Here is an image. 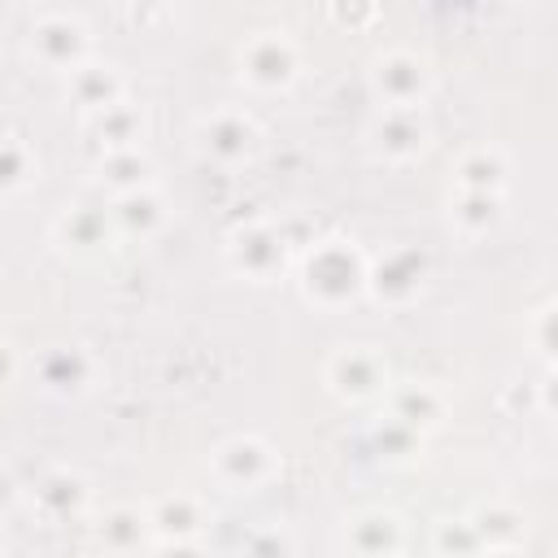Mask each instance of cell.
I'll use <instances>...</instances> for the list:
<instances>
[{"mask_svg":"<svg viewBox=\"0 0 558 558\" xmlns=\"http://www.w3.org/2000/svg\"><path fill=\"white\" fill-rule=\"evenodd\" d=\"M358 289V266H354V253L332 244L324 249L315 262H310V293H319L324 302H341Z\"/></svg>","mask_w":558,"mask_h":558,"instance_id":"obj_1","label":"cell"},{"mask_svg":"<svg viewBox=\"0 0 558 558\" xmlns=\"http://www.w3.org/2000/svg\"><path fill=\"white\" fill-rule=\"evenodd\" d=\"M293 49L279 40V36H262L257 45H249V53H244V71H249V79L253 84H266V88H275V84H289L293 79Z\"/></svg>","mask_w":558,"mask_h":558,"instance_id":"obj_2","label":"cell"},{"mask_svg":"<svg viewBox=\"0 0 558 558\" xmlns=\"http://www.w3.org/2000/svg\"><path fill=\"white\" fill-rule=\"evenodd\" d=\"M218 471L231 484H257L270 471V454L257 441H236V445L218 449Z\"/></svg>","mask_w":558,"mask_h":558,"instance_id":"obj_3","label":"cell"},{"mask_svg":"<svg viewBox=\"0 0 558 558\" xmlns=\"http://www.w3.org/2000/svg\"><path fill=\"white\" fill-rule=\"evenodd\" d=\"M36 49H40L45 62L71 66V62L84 53V31H79L75 23H66V18H49V23L36 31Z\"/></svg>","mask_w":558,"mask_h":558,"instance_id":"obj_4","label":"cell"},{"mask_svg":"<svg viewBox=\"0 0 558 558\" xmlns=\"http://www.w3.org/2000/svg\"><path fill=\"white\" fill-rule=\"evenodd\" d=\"M380 92H389V101H415L423 92V62L415 58H389L376 71Z\"/></svg>","mask_w":558,"mask_h":558,"instance_id":"obj_5","label":"cell"},{"mask_svg":"<svg viewBox=\"0 0 558 558\" xmlns=\"http://www.w3.org/2000/svg\"><path fill=\"white\" fill-rule=\"evenodd\" d=\"M332 380L341 384V393L363 397V393H371V389L380 384V363H376L371 354H363V350H350V354H341V358H337Z\"/></svg>","mask_w":558,"mask_h":558,"instance_id":"obj_6","label":"cell"},{"mask_svg":"<svg viewBox=\"0 0 558 558\" xmlns=\"http://www.w3.org/2000/svg\"><path fill=\"white\" fill-rule=\"evenodd\" d=\"M354 549H397L402 545V528H397V519L393 515H371V519H358L354 523Z\"/></svg>","mask_w":558,"mask_h":558,"instance_id":"obj_7","label":"cell"},{"mask_svg":"<svg viewBox=\"0 0 558 558\" xmlns=\"http://www.w3.org/2000/svg\"><path fill=\"white\" fill-rule=\"evenodd\" d=\"M153 528H157L162 536H170V532H175V545H179V536H183V532H196V528H201V515H196V506H192L188 497H175V502H166V506L157 510Z\"/></svg>","mask_w":558,"mask_h":558,"instance_id":"obj_8","label":"cell"},{"mask_svg":"<svg viewBox=\"0 0 558 558\" xmlns=\"http://www.w3.org/2000/svg\"><path fill=\"white\" fill-rule=\"evenodd\" d=\"M380 144H384L389 153H415V149H423V127H419L415 118L393 114V118L380 127Z\"/></svg>","mask_w":558,"mask_h":558,"instance_id":"obj_9","label":"cell"},{"mask_svg":"<svg viewBox=\"0 0 558 558\" xmlns=\"http://www.w3.org/2000/svg\"><path fill=\"white\" fill-rule=\"evenodd\" d=\"M27 170H31L27 153L18 144H10V140H0V188H18L27 179Z\"/></svg>","mask_w":558,"mask_h":558,"instance_id":"obj_10","label":"cell"},{"mask_svg":"<svg viewBox=\"0 0 558 558\" xmlns=\"http://www.w3.org/2000/svg\"><path fill=\"white\" fill-rule=\"evenodd\" d=\"M462 179H467L471 188L489 192V188H497V179H502V162L489 157V153H480V157H471V162L462 166Z\"/></svg>","mask_w":558,"mask_h":558,"instance_id":"obj_11","label":"cell"},{"mask_svg":"<svg viewBox=\"0 0 558 558\" xmlns=\"http://www.w3.org/2000/svg\"><path fill=\"white\" fill-rule=\"evenodd\" d=\"M266 244H270V236H262V231H253V236H249V262H240V266H249L253 275H266V270H270V266L262 262L266 253H270V257H284V253H279V249H266Z\"/></svg>","mask_w":558,"mask_h":558,"instance_id":"obj_12","label":"cell"},{"mask_svg":"<svg viewBox=\"0 0 558 558\" xmlns=\"http://www.w3.org/2000/svg\"><path fill=\"white\" fill-rule=\"evenodd\" d=\"M136 5H140V0H136ZM144 5H157V0H144Z\"/></svg>","mask_w":558,"mask_h":558,"instance_id":"obj_13","label":"cell"}]
</instances>
